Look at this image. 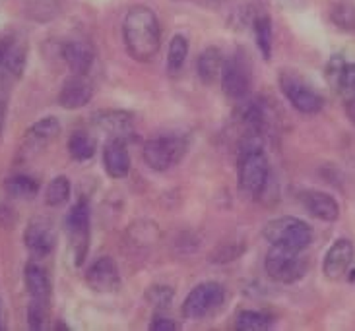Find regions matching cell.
<instances>
[{"mask_svg":"<svg viewBox=\"0 0 355 331\" xmlns=\"http://www.w3.org/2000/svg\"><path fill=\"white\" fill-rule=\"evenodd\" d=\"M123 41L128 57L136 62H150L162 47V28L154 10L132 6L123 19Z\"/></svg>","mask_w":355,"mask_h":331,"instance_id":"obj_1","label":"cell"},{"mask_svg":"<svg viewBox=\"0 0 355 331\" xmlns=\"http://www.w3.org/2000/svg\"><path fill=\"white\" fill-rule=\"evenodd\" d=\"M262 237L268 240L270 247L303 252L313 242V229L297 217H279L264 225Z\"/></svg>","mask_w":355,"mask_h":331,"instance_id":"obj_2","label":"cell"},{"mask_svg":"<svg viewBox=\"0 0 355 331\" xmlns=\"http://www.w3.org/2000/svg\"><path fill=\"white\" fill-rule=\"evenodd\" d=\"M307 260L295 250L272 247L264 258V271L276 283H295L307 274Z\"/></svg>","mask_w":355,"mask_h":331,"instance_id":"obj_3","label":"cell"},{"mask_svg":"<svg viewBox=\"0 0 355 331\" xmlns=\"http://www.w3.org/2000/svg\"><path fill=\"white\" fill-rule=\"evenodd\" d=\"M68 242L74 254L76 267L86 262L87 250H89V206L86 199H80L76 206H72L64 219Z\"/></svg>","mask_w":355,"mask_h":331,"instance_id":"obj_4","label":"cell"},{"mask_svg":"<svg viewBox=\"0 0 355 331\" xmlns=\"http://www.w3.org/2000/svg\"><path fill=\"white\" fill-rule=\"evenodd\" d=\"M279 89L282 93L288 97V101L299 113L303 114H317L322 107H324V99L322 95L315 91L311 85L303 80L301 76H297L295 72H282L279 74Z\"/></svg>","mask_w":355,"mask_h":331,"instance_id":"obj_5","label":"cell"},{"mask_svg":"<svg viewBox=\"0 0 355 331\" xmlns=\"http://www.w3.org/2000/svg\"><path fill=\"white\" fill-rule=\"evenodd\" d=\"M184 152H187V142L182 138L164 136V138H154V140L146 142L142 157L150 169L164 172L181 161Z\"/></svg>","mask_w":355,"mask_h":331,"instance_id":"obj_6","label":"cell"},{"mask_svg":"<svg viewBox=\"0 0 355 331\" xmlns=\"http://www.w3.org/2000/svg\"><path fill=\"white\" fill-rule=\"evenodd\" d=\"M223 301H225V291L220 283L206 281V283L196 285L182 303V316L189 320H200L216 312Z\"/></svg>","mask_w":355,"mask_h":331,"instance_id":"obj_7","label":"cell"},{"mask_svg":"<svg viewBox=\"0 0 355 331\" xmlns=\"http://www.w3.org/2000/svg\"><path fill=\"white\" fill-rule=\"evenodd\" d=\"M270 180V163L264 152H250L241 155L239 184L245 192L257 196L264 192Z\"/></svg>","mask_w":355,"mask_h":331,"instance_id":"obj_8","label":"cell"},{"mask_svg":"<svg viewBox=\"0 0 355 331\" xmlns=\"http://www.w3.org/2000/svg\"><path fill=\"white\" fill-rule=\"evenodd\" d=\"M24 242L26 248L29 250V254L33 256L35 260H43L47 258L55 247H57V231L55 225L45 217L31 219L24 233Z\"/></svg>","mask_w":355,"mask_h":331,"instance_id":"obj_9","label":"cell"},{"mask_svg":"<svg viewBox=\"0 0 355 331\" xmlns=\"http://www.w3.org/2000/svg\"><path fill=\"white\" fill-rule=\"evenodd\" d=\"M221 85L227 97L241 101L249 95L250 89V68L245 57L235 55L231 60H225L223 74H221Z\"/></svg>","mask_w":355,"mask_h":331,"instance_id":"obj_10","label":"cell"},{"mask_svg":"<svg viewBox=\"0 0 355 331\" xmlns=\"http://www.w3.org/2000/svg\"><path fill=\"white\" fill-rule=\"evenodd\" d=\"M96 57V47H94V43L89 39H68L60 45V58L64 60V64L74 74H84L86 76L89 68L94 66Z\"/></svg>","mask_w":355,"mask_h":331,"instance_id":"obj_11","label":"cell"},{"mask_svg":"<svg viewBox=\"0 0 355 331\" xmlns=\"http://www.w3.org/2000/svg\"><path fill=\"white\" fill-rule=\"evenodd\" d=\"M28 64V45L19 37L2 39V51H0V78L6 80H18L24 74Z\"/></svg>","mask_w":355,"mask_h":331,"instance_id":"obj_12","label":"cell"},{"mask_svg":"<svg viewBox=\"0 0 355 331\" xmlns=\"http://www.w3.org/2000/svg\"><path fill=\"white\" fill-rule=\"evenodd\" d=\"M86 283L96 293H113L121 287L119 265L113 258L103 256L89 265L86 271Z\"/></svg>","mask_w":355,"mask_h":331,"instance_id":"obj_13","label":"cell"},{"mask_svg":"<svg viewBox=\"0 0 355 331\" xmlns=\"http://www.w3.org/2000/svg\"><path fill=\"white\" fill-rule=\"evenodd\" d=\"M94 124L101 132H105L109 138L115 140H128L135 134V118L128 111L121 109H105V111H97L94 116Z\"/></svg>","mask_w":355,"mask_h":331,"instance_id":"obj_14","label":"cell"},{"mask_svg":"<svg viewBox=\"0 0 355 331\" xmlns=\"http://www.w3.org/2000/svg\"><path fill=\"white\" fill-rule=\"evenodd\" d=\"M92 97H94V84L84 74H74L60 87L58 103L62 109L76 111V109L86 107L92 101Z\"/></svg>","mask_w":355,"mask_h":331,"instance_id":"obj_15","label":"cell"},{"mask_svg":"<svg viewBox=\"0 0 355 331\" xmlns=\"http://www.w3.org/2000/svg\"><path fill=\"white\" fill-rule=\"evenodd\" d=\"M355 248L352 240L347 238H338L332 247L328 248L324 262H322V271L328 279H340L347 274L349 265L354 262Z\"/></svg>","mask_w":355,"mask_h":331,"instance_id":"obj_16","label":"cell"},{"mask_svg":"<svg viewBox=\"0 0 355 331\" xmlns=\"http://www.w3.org/2000/svg\"><path fill=\"white\" fill-rule=\"evenodd\" d=\"M301 204L303 208L307 209L313 217L320 219L324 223H332L340 217V206L334 196H330L327 192H320V190H305L301 196Z\"/></svg>","mask_w":355,"mask_h":331,"instance_id":"obj_17","label":"cell"},{"mask_svg":"<svg viewBox=\"0 0 355 331\" xmlns=\"http://www.w3.org/2000/svg\"><path fill=\"white\" fill-rule=\"evenodd\" d=\"M103 165L109 177L113 179H125L126 175L130 172V153L126 150L125 140H115L111 138L105 143L103 150Z\"/></svg>","mask_w":355,"mask_h":331,"instance_id":"obj_18","label":"cell"},{"mask_svg":"<svg viewBox=\"0 0 355 331\" xmlns=\"http://www.w3.org/2000/svg\"><path fill=\"white\" fill-rule=\"evenodd\" d=\"M223 66H225V58L218 47L204 48L196 62V72L198 78L202 80V84L211 85L216 82H220L221 74H223Z\"/></svg>","mask_w":355,"mask_h":331,"instance_id":"obj_19","label":"cell"},{"mask_svg":"<svg viewBox=\"0 0 355 331\" xmlns=\"http://www.w3.org/2000/svg\"><path fill=\"white\" fill-rule=\"evenodd\" d=\"M24 281H26V289L31 301H39V303L51 301V281H49L47 271L41 265L29 262L24 269Z\"/></svg>","mask_w":355,"mask_h":331,"instance_id":"obj_20","label":"cell"},{"mask_svg":"<svg viewBox=\"0 0 355 331\" xmlns=\"http://www.w3.org/2000/svg\"><path fill=\"white\" fill-rule=\"evenodd\" d=\"M266 107L259 99H249V101H243L241 99L237 105V111H235V120L241 123L247 130H260L264 132L266 128Z\"/></svg>","mask_w":355,"mask_h":331,"instance_id":"obj_21","label":"cell"},{"mask_svg":"<svg viewBox=\"0 0 355 331\" xmlns=\"http://www.w3.org/2000/svg\"><path fill=\"white\" fill-rule=\"evenodd\" d=\"M58 134H60V123H58V118H55V116H45V118L37 120V123L29 128L28 132H26V138L35 147V145H47L49 142H53L57 138Z\"/></svg>","mask_w":355,"mask_h":331,"instance_id":"obj_22","label":"cell"},{"mask_svg":"<svg viewBox=\"0 0 355 331\" xmlns=\"http://www.w3.org/2000/svg\"><path fill=\"white\" fill-rule=\"evenodd\" d=\"M252 28H254V37H257V45H259L262 57L270 60L272 58V19L266 14H259L252 19Z\"/></svg>","mask_w":355,"mask_h":331,"instance_id":"obj_23","label":"cell"},{"mask_svg":"<svg viewBox=\"0 0 355 331\" xmlns=\"http://www.w3.org/2000/svg\"><path fill=\"white\" fill-rule=\"evenodd\" d=\"M4 188H6V192L12 198L29 199L37 194L39 180L33 179V177H28V175H16V177L6 180Z\"/></svg>","mask_w":355,"mask_h":331,"instance_id":"obj_24","label":"cell"},{"mask_svg":"<svg viewBox=\"0 0 355 331\" xmlns=\"http://www.w3.org/2000/svg\"><path fill=\"white\" fill-rule=\"evenodd\" d=\"M68 152L76 161H87L96 155V140L86 132H74L68 140Z\"/></svg>","mask_w":355,"mask_h":331,"instance_id":"obj_25","label":"cell"},{"mask_svg":"<svg viewBox=\"0 0 355 331\" xmlns=\"http://www.w3.org/2000/svg\"><path fill=\"white\" fill-rule=\"evenodd\" d=\"M330 19L340 29H355V4L352 0H336L330 8Z\"/></svg>","mask_w":355,"mask_h":331,"instance_id":"obj_26","label":"cell"},{"mask_svg":"<svg viewBox=\"0 0 355 331\" xmlns=\"http://www.w3.org/2000/svg\"><path fill=\"white\" fill-rule=\"evenodd\" d=\"M189 57V41L184 35H175L169 43V53H167V70L169 72H179Z\"/></svg>","mask_w":355,"mask_h":331,"instance_id":"obj_27","label":"cell"},{"mask_svg":"<svg viewBox=\"0 0 355 331\" xmlns=\"http://www.w3.org/2000/svg\"><path fill=\"white\" fill-rule=\"evenodd\" d=\"M270 316L257 310H243L235 318V328L241 331H260L270 328Z\"/></svg>","mask_w":355,"mask_h":331,"instance_id":"obj_28","label":"cell"},{"mask_svg":"<svg viewBox=\"0 0 355 331\" xmlns=\"http://www.w3.org/2000/svg\"><path fill=\"white\" fill-rule=\"evenodd\" d=\"M68 198H70V180L67 177H57L55 180H51L45 192V204L51 208H58Z\"/></svg>","mask_w":355,"mask_h":331,"instance_id":"obj_29","label":"cell"},{"mask_svg":"<svg viewBox=\"0 0 355 331\" xmlns=\"http://www.w3.org/2000/svg\"><path fill=\"white\" fill-rule=\"evenodd\" d=\"M49 318V303L31 301L28 306V322L31 330H43Z\"/></svg>","mask_w":355,"mask_h":331,"instance_id":"obj_30","label":"cell"},{"mask_svg":"<svg viewBox=\"0 0 355 331\" xmlns=\"http://www.w3.org/2000/svg\"><path fill=\"white\" fill-rule=\"evenodd\" d=\"M338 91L344 97V101H354L355 99V62L354 64H346L342 78L338 82Z\"/></svg>","mask_w":355,"mask_h":331,"instance_id":"obj_31","label":"cell"},{"mask_svg":"<svg viewBox=\"0 0 355 331\" xmlns=\"http://www.w3.org/2000/svg\"><path fill=\"white\" fill-rule=\"evenodd\" d=\"M344 68H346V60L340 57V55H334V57L330 58L327 64V72H324L328 84H332L334 87H338V82H340V78H342Z\"/></svg>","mask_w":355,"mask_h":331,"instance_id":"obj_32","label":"cell"},{"mask_svg":"<svg viewBox=\"0 0 355 331\" xmlns=\"http://www.w3.org/2000/svg\"><path fill=\"white\" fill-rule=\"evenodd\" d=\"M8 82L6 78H0V136L4 132L6 114H8Z\"/></svg>","mask_w":355,"mask_h":331,"instance_id":"obj_33","label":"cell"},{"mask_svg":"<svg viewBox=\"0 0 355 331\" xmlns=\"http://www.w3.org/2000/svg\"><path fill=\"white\" fill-rule=\"evenodd\" d=\"M171 298H173V291L169 287H155L154 291L150 293V301L157 308H167Z\"/></svg>","mask_w":355,"mask_h":331,"instance_id":"obj_34","label":"cell"},{"mask_svg":"<svg viewBox=\"0 0 355 331\" xmlns=\"http://www.w3.org/2000/svg\"><path fill=\"white\" fill-rule=\"evenodd\" d=\"M179 328L173 320L165 318V316H155L154 322L150 323V330L152 331H175Z\"/></svg>","mask_w":355,"mask_h":331,"instance_id":"obj_35","label":"cell"},{"mask_svg":"<svg viewBox=\"0 0 355 331\" xmlns=\"http://www.w3.org/2000/svg\"><path fill=\"white\" fill-rule=\"evenodd\" d=\"M274 4H278L279 8H288V10H301L307 6L311 0H272Z\"/></svg>","mask_w":355,"mask_h":331,"instance_id":"obj_36","label":"cell"},{"mask_svg":"<svg viewBox=\"0 0 355 331\" xmlns=\"http://www.w3.org/2000/svg\"><path fill=\"white\" fill-rule=\"evenodd\" d=\"M346 113L349 116V120L355 124V99L354 101H346Z\"/></svg>","mask_w":355,"mask_h":331,"instance_id":"obj_37","label":"cell"},{"mask_svg":"<svg viewBox=\"0 0 355 331\" xmlns=\"http://www.w3.org/2000/svg\"><path fill=\"white\" fill-rule=\"evenodd\" d=\"M0 328H2V308H0Z\"/></svg>","mask_w":355,"mask_h":331,"instance_id":"obj_38","label":"cell"},{"mask_svg":"<svg viewBox=\"0 0 355 331\" xmlns=\"http://www.w3.org/2000/svg\"><path fill=\"white\" fill-rule=\"evenodd\" d=\"M0 51H2V37H0Z\"/></svg>","mask_w":355,"mask_h":331,"instance_id":"obj_39","label":"cell"}]
</instances>
